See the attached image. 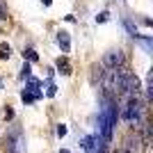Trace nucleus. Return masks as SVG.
<instances>
[{"label":"nucleus","instance_id":"f257e3e1","mask_svg":"<svg viewBox=\"0 0 153 153\" xmlns=\"http://www.w3.org/2000/svg\"><path fill=\"white\" fill-rule=\"evenodd\" d=\"M126 73H128V71L123 69V66H119V69L105 71V73L101 76V85H103V91H105V96H108V98H114L117 94H121Z\"/></svg>","mask_w":153,"mask_h":153},{"label":"nucleus","instance_id":"f03ea898","mask_svg":"<svg viewBox=\"0 0 153 153\" xmlns=\"http://www.w3.org/2000/svg\"><path fill=\"white\" fill-rule=\"evenodd\" d=\"M142 117H144V105H142L137 98H128L126 105L121 110V119L128 123V126H140Z\"/></svg>","mask_w":153,"mask_h":153},{"label":"nucleus","instance_id":"7ed1b4c3","mask_svg":"<svg viewBox=\"0 0 153 153\" xmlns=\"http://www.w3.org/2000/svg\"><path fill=\"white\" fill-rule=\"evenodd\" d=\"M123 62H126V55L119 48H112V51H108L103 55V64L108 69H119V66H123Z\"/></svg>","mask_w":153,"mask_h":153},{"label":"nucleus","instance_id":"20e7f679","mask_svg":"<svg viewBox=\"0 0 153 153\" xmlns=\"http://www.w3.org/2000/svg\"><path fill=\"white\" fill-rule=\"evenodd\" d=\"M121 91L126 94V98H137V91H140V78L128 71L126 78H123V89Z\"/></svg>","mask_w":153,"mask_h":153},{"label":"nucleus","instance_id":"39448f33","mask_svg":"<svg viewBox=\"0 0 153 153\" xmlns=\"http://www.w3.org/2000/svg\"><path fill=\"white\" fill-rule=\"evenodd\" d=\"M7 153H25V137L23 133H14L12 137H7Z\"/></svg>","mask_w":153,"mask_h":153},{"label":"nucleus","instance_id":"423d86ee","mask_svg":"<svg viewBox=\"0 0 153 153\" xmlns=\"http://www.w3.org/2000/svg\"><path fill=\"white\" fill-rule=\"evenodd\" d=\"M123 142H126V146H123V151H126V153H140L142 146H144V144H142V137L137 133H128Z\"/></svg>","mask_w":153,"mask_h":153},{"label":"nucleus","instance_id":"0eeeda50","mask_svg":"<svg viewBox=\"0 0 153 153\" xmlns=\"http://www.w3.org/2000/svg\"><path fill=\"white\" fill-rule=\"evenodd\" d=\"M44 96V91L41 89H30V87H25V89L21 91V98H23V103H32V101H39Z\"/></svg>","mask_w":153,"mask_h":153},{"label":"nucleus","instance_id":"6e6552de","mask_svg":"<svg viewBox=\"0 0 153 153\" xmlns=\"http://www.w3.org/2000/svg\"><path fill=\"white\" fill-rule=\"evenodd\" d=\"M57 46L62 48V53H69L71 51V34L66 30H59L57 32Z\"/></svg>","mask_w":153,"mask_h":153},{"label":"nucleus","instance_id":"1a4fd4ad","mask_svg":"<svg viewBox=\"0 0 153 153\" xmlns=\"http://www.w3.org/2000/svg\"><path fill=\"white\" fill-rule=\"evenodd\" d=\"M98 140H101L98 135H87V137H82L80 144H82L85 151H96V142H98Z\"/></svg>","mask_w":153,"mask_h":153},{"label":"nucleus","instance_id":"9d476101","mask_svg":"<svg viewBox=\"0 0 153 153\" xmlns=\"http://www.w3.org/2000/svg\"><path fill=\"white\" fill-rule=\"evenodd\" d=\"M135 41L144 48V53H151V51H153V39H151V37H142V34H137V37H135Z\"/></svg>","mask_w":153,"mask_h":153},{"label":"nucleus","instance_id":"9b49d317","mask_svg":"<svg viewBox=\"0 0 153 153\" xmlns=\"http://www.w3.org/2000/svg\"><path fill=\"white\" fill-rule=\"evenodd\" d=\"M57 71L62 73V76H69V73H71V64H69V59H66V57H59L57 59Z\"/></svg>","mask_w":153,"mask_h":153},{"label":"nucleus","instance_id":"f8f14e48","mask_svg":"<svg viewBox=\"0 0 153 153\" xmlns=\"http://www.w3.org/2000/svg\"><path fill=\"white\" fill-rule=\"evenodd\" d=\"M23 59H27V62H37V59H39V55H37V51L27 48V51H23Z\"/></svg>","mask_w":153,"mask_h":153},{"label":"nucleus","instance_id":"ddd939ff","mask_svg":"<svg viewBox=\"0 0 153 153\" xmlns=\"http://www.w3.org/2000/svg\"><path fill=\"white\" fill-rule=\"evenodd\" d=\"M12 55V48H9V44H2L0 46V59H7Z\"/></svg>","mask_w":153,"mask_h":153},{"label":"nucleus","instance_id":"4468645a","mask_svg":"<svg viewBox=\"0 0 153 153\" xmlns=\"http://www.w3.org/2000/svg\"><path fill=\"white\" fill-rule=\"evenodd\" d=\"M55 94H57V87L51 80H46V96H55Z\"/></svg>","mask_w":153,"mask_h":153},{"label":"nucleus","instance_id":"2eb2a0df","mask_svg":"<svg viewBox=\"0 0 153 153\" xmlns=\"http://www.w3.org/2000/svg\"><path fill=\"white\" fill-rule=\"evenodd\" d=\"M123 25H126V30L130 32V34H133V37H137V27H135V25H133V23H130V21H128V19L123 21Z\"/></svg>","mask_w":153,"mask_h":153},{"label":"nucleus","instance_id":"dca6fc26","mask_svg":"<svg viewBox=\"0 0 153 153\" xmlns=\"http://www.w3.org/2000/svg\"><path fill=\"white\" fill-rule=\"evenodd\" d=\"M30 76H32V73H30V64H23V69H21V78H25V80H27Z\"/></svg>","mask_w":153,"mask_h":153},{"label":"nucleus","instance_id":"f3484780","mask_svg":"<svg viewBox=\"0 0 153 153\" xmlns=\"http://www.w3.org/2000/svg\"><path fill=\"white\" fill-rule=\"evenodd\" d=\"M108 19H110V14H108V12H101L98 16H96V23H105Z\"/></svg>","mask_w":153,"mask_h":153},{"label":"nucleus","instance_id":"a211bd4d","mask_svg":"<svg viewBox=\"0 0 153 153\" xmlns=\"http://www.w3.org/2000/svg\"><path fill=\"white\" fill-rule=\"evenodd\" d=\"M57 135H59V137L66 135V126H64V123H59V126H57Z\"/></svg>","mask_w":153,"mask_h":153},{"label":"nucleus","instance_id":"6ab92c4d","mask_svg":"<svg viewBox=\"0 0 153 153\" xmlns=\"http://www.w3.org/2000/svg\"><path fill=\"white\" fill-rule=\"evenodd\" d=\"M5 119H14V110H12V108L5 110Z\"/></svg>","mask_w":153,"mask_h":153},{"label":"nucleus","instance_id":"aec40b11","mask_svg":"<svg viewBox=\"0 0 153 153\" xmlns=\"http://www.w3.org/2000/svg\"><path fill=\"white\" fill-rule=\"evenodd\" d=\"M41 2H44V7H48V5L53 2V0H41Z\"/></svg>","mask_w":153,"mask_h":153},{"label":"nucleus","instance_id":"412c9836","mask_svg":"<svg viewBox=\"0 0 153 153\" xmlns=\"http://www.w3.org/2000/svg\"><path fill=\"white\" fill-rule=\"evenodd\" d=\"M59 153H69V151H66V149H62V151H59Z\"/></svg>","mask_w":153,"mask_h":153},{"label":"nucleus","instance_id":"4be33fe9","mask_svg":"<svg viewBox=\"0 0 153 153\" xmlns=\"http://www.w3.org/2000/svg\"><path fill=\"white\" fill-rule=\"evenodd\" d=\"M117 153H126V151H123V149H119V151H117Z\"/></svg>","mask_w":153,"mask_h":153},{"label":"nucleus","instance_id":"5701e85b","mask_svg":"<svg viewBox=\"0 0 153 153\" xmlns=\"http://www.w3.org/2000/svg\"><path fill=\"white\" fill-rule=\"evenodd\" d=\"M0 87H2V80H0Z\"/></svg>","mask_w":153,"mask_h":153}]
</instances>
